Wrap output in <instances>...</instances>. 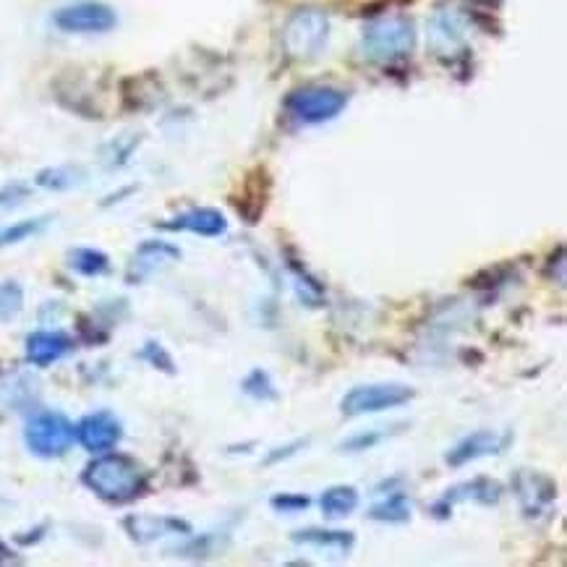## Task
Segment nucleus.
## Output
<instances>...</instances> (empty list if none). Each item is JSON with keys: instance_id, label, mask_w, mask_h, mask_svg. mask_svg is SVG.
I'll list each match as a JSON object with an SVG mask.
<instances>
[{"instance_id": "6ab92c4d", "label": "nucleus", "mask_w": 567, "mask_h": 567, "mask_svg": "<svg viewBox=\"0 0 567 567\" xmlns=\"http://www.w3.org/2000/svg\"><path fill=\"white\" fill-rule=\"evenodd\" d=\"M413 513V505L409 499V494L403 489H395L390 494H384L380 503L372 505L369 511V518L380 520V523H409Z\"/></svg>"}, {"instance_id": "6e6552de", "label": "nucleus", "mask_w": 567, "mask_h": 567, "mask_svg": "<svg viewBox=\"0 0 567 567\" xmlns=\"http://www.w3.org/2000/svg\"><path fill=\"white\" fill-rule=\"evenodd\" d=\"M429 48L442 61H453L465 50V17L453 6H442L429 19Z\"/></svg>"}, {"instance_id": "7ed1b4c3", "label": "nucleus", "mask_w": 567, "mask_h": 567, "mask_svg": "<svg viewBox=\"0 0 567 567\" xmlns=\"http://www.w3.org/2000/svg\"><path fill=\"white\" fill-rule=\"evenodd\" d=\"M330 38V17L317 6L293 11L282 27V50L293 61H311L322 53Z\"/></svg>"}, {"instance_id": "5701e85b", "label": "nucleus", "mask_w": 567, "mask_h": 567, "mask_svg": "<svg viewBox=\"0 0 567 567\" xmlns=\"http://www.w3.org/2000/svg\"><path fill=\"white\" fill-rule=\"evenodd\" d=\"M84 181V173L79 168H71V165H65V168H48L38 173V186L48 188V192H69V188L79 186Z\"/></svg>"}, {"instance_id": "ddd939ff", "label": "nucleus", "mask_w": 567, "mask_h": 567, "mask_svg": "<svg viewBox=\"0 0 567 567\" xmlns=\"http://www.w3.org/2000/svg\"><path fill=\"white\" fill-rule=\"evenodd\" d=\"M178 259H181L178 246H173L168 241H144L128 261L126 280L131 286H140V282L150 280L152 275L165 270V267H171L173 261Z\"/></svg>"}, {"instance_id": "a878e982", "label": "nucleus", "mask_w": 567, "mask_h": 567, "mask_svg": "<svg viewBox=\"0 0 567 567\" xmlns=\"http://www.w3.org/2000/svg\"><path fill=\"white\" fill-rule=\"evenodd\" d=\"M270 505L275 507L278 513H288V515H296V513H303L307 507L311 505V499L307 494H298V492H282V494H275L270 499Z\"/></svg>"}, {"instance_id": "39448f33", "label": "nucleus", "mask_w": 567, "mask_h": 567, "mask_svg": "<svg viewBox=\"0 0 567 567\" xmlns=\"http://www.w3.org/2000/svg\"><path fill=\"white\" fill-rule=\"evenodd\" d=\"M24 442L32 455L53 461V457H63L71 447H74L76 426L71 424L63 413L40 411L27 421Z\"/></svg>"}, {"instance_id": "b1692460", "label": "nucleus", "mask_w": 567, "mask_h": 567, "mask_svg": "<svg viewBox=\"0 0 567 567\" xmlns=\"http://www.w3.org/2000/svg\"><path fill=\"white\" fill-rule=\"evenodd\" d=\"M24 309V288L17 280L0 282V324H9Z\"/></svg>"}, {"instance_id": "2eb2a0df", "label": "nucleus", "mask_w": 567, "mask_h": 567, "mask_svg": "<svg viewBox=\"0 0 567 567\" xmlns=\"http://www.w3.org/2000/svg\"><path fill=\"white\" fill-rule=\"evenodd\" d=\"M159 228L194 233V236H202V238H217L228 230V220H225V215L215 207H194L176 217H171L168 223H159Z\"/></svg>"}, {"instance_id": "4468645a", "label": "nucleus", "mask_w": 567, "mask_h": 567, "mask_svg": "<svg viewBox=\"0 0 567 567\" xmlns=\"http://www.w3.org/2000/svg\"><path fill=\"white\" fill-rule=\"evenodd\" d=\"M123 528L136 544H152L165 536H192V526L171 515H128L123 518Z\"/></svg>"}, {"instance_id": "412c9836", "label": "nucleus", "mask_w": 567, "mask_h": 567, "mask_svg": "<svg viewBox=\"0 0 567 567\" xmlns=\"http://www.w3.org/2000/svg\"><path fill=\"white\" fill-rule=\"evenodd\" d=\"M50 217H29V220H19L0 228V249H9V246H19L29 241V238L40 236L48 228Z\"/></svg>"}, {"instance_id": "9b49d317", "label": "nucleus", "mask_w": 567, "mask_h": 567, "mask_svg": "<svg viewBox=\"0 0 567 567\" xmlns=\"http://www.w3.org/2000/svg\"><path fill=\"white\" fill-rule=\"evenodd\" d=\"M123 437L121 421L111 411H94L76 424V440L86 453L103 455L115 450Z\"/></svg>"}, {"instance_id": "aec40b11", "label": "nucleus", "mask_w": 567, "mask_h": 567, "mask_svg": "<svg viewBox=\"0 0 567 567\" xmlns=\"http://www.w3.org/2000/svg\"><path fill=\"white\" fill-rule=\"evenodd\" d=\"M69 267L82 278H100V275L111 272V257L92 246H79L69 251Z\"/></svg>"}, {"instance_id": "1a4fd4ad", "label": "nucleus", "mask_w": 567, "mask_h": 567, "mask_svg": "<svg viewBox=\"0 0 567 567\" xmlns=\"http://www.w3.org/2000/svg\"><path fill=\"white\" fill-rule=\"evenodd\" d=\"M55 27L69 34H103L118 24V17L105 3H74L55 11Z\"/></svg>"}, {"instance_id": "393cba45", "label": "nucleus", "mask_w": 567, "mask_h": 567, "mask_svg": "<svg viewBox=\"0 0 567 567\" xmlns=\"http://www.w3.org/2000/svg\"><path fill=\"white\" fill-rule=\"evenodd\" d=\"M241 390L249 398L259 400V403H267V400H278V388H275L272 377L267 374L265 369H251V372L244 377Z\"/></svg>"}, {"instance_id": "c756f323", "label": "nucleus", "mask_w": 567, "mask_h": 567, "mask_svg": "<svg viewBox=\"0 0 567 567\" xmlns=\"http://www.w3.org/2000/svg\"><path fill=\"white\" fill-rule=\"evenodd\" d=\"M13 559H17V557H13V551L6 547L3 542H0V563H13Z\"/></svg>"}, {"instance_id": "f3484780", "label": "nucleus", "mask_w": 567, "mask_h": 567, "mask_svg": "<svg viewBox=\"0 0 567 567\" xmlns=\"http://www.w3.org/2000/svg\"><path fill=\"white\" fill-rule=\"evenodd\" d=\"M296 544H303V547H315L332 551L336 557H348L351 549L355 547V536L351 530H338V528H301L293 534Z\"/></svg>"}, {"instance_id": "dca6fc26", "label": "nucleus", "mask_w": 567, "mask_h": 567, "mask_svg": "<svg viewBox=\"0 0 567 567\" xmlns=\"http://www.w3.org/2000/svg\"><path fill=\"white\" fill-rule=\"evenodd\" d=\"M74 340H71L61 330H38L27 338V361L32 367H53L55 361H61L63 355L71 353Z\"/></svg>"}, {"instance_id": "cd10ccee", "label": "nucleus", "mask_w": 567, "mask_h": 567, "mask_svg": "<svg viewBox=\"0 0 567 567\" xmlns=\"http://www.w3.org/2000/svg\"><path fill=\"white\" fill-rule=\"evenodd\" d=\"M27 196H29V188L24 184H9L0 188V215L9 213V209H17Z\"/></svg>"}, {"instance_id": "a211bd4d", "label": "nucleus", "mask_w": 567, "mask_h": 567, "mask_svg": "<svg viewBox=\"0 0 567 567\" xmlns=\"http://www.w3.org/2000/svg\"><path fill=\"white\" fill-rule=\"evenodd\" d=\"M359 503H361L359 489L351 484L330 486V489H324L322 497H319L322 515L330 520H340V518H348V515H353Z\"/></svg>"}, {"instance_id": "0eeeda50", "label": "nucleus", "mask_w": 567, "mask_h": 567, "mask_svg": "<svg viewBox=\"0 0 567 567\" xmlns=\"http://www.w3.org/2000/svg\"><path fill=\"white\" fill-rule=\"evenodd\" d=\"M513 494L518 499L520 513L528 520H542L549 518L551 507L557 503V484L555 478L542 474V471L520 468L513 476Z\"/></svg>"}, {"instance_id": "423d86ee", "label": "nucleus", "mask_w": 567, "mask_h": 567, "mask_svg": "<svg viewBox=\"0 0 567 567\" xmlns=\"http://www.w3.org/2000/svg\"><path fill=\"white\" fill-rule=\"evenodd\" d=\"M346 105L348 94L338 90V86L327 84L298 86L286 97V111L290 118H296L298 123H309V126L338 118L346 111Z\"/></svg>"}, {"instance_id": "7c9ffc66", "label": "nucleus", "mask_w": 567, "mask_h": 567, "mask_svg": "<svg viewBox=\"0 0 567 567\" xmlns=\"http://www.w3.org/2000/svg\"><path fill=\"white\" fill-rule=\"evenodd\" d=\"M476 3H497V0H476Z\"/></svg>"}, {"instance_id": "f03ea898", "label": "nucleus", "mask_w": 567, "mask_h": 567, "mask_svg": "<svg viewBox=\"0 0 567 567\" xmlns=\"http://www.w3.org/2000/svg\"><path fill=\"white\" fill-rule=\"evenodd\" d=\"M416 29L409 17H382L369 21L361 34L363 58L372 63H398L413 53Z\"/></svg>"}, {"instance_id": "f8f14e48", "label": "nucleus", "mask_w": 567, "mask_h": 567, "mask_svg": "<svg viewBox=\"0 0 567 567\" xmlns=\"http://www.w3.org/2000/svg\"><path fill=\"white\" fill-rule=\"evenodd\" d=\"M499 499H503V486L499 482H494V478H486V476H478V478H471V482H463L453 486V489H447L442 497L434 503L432 513L437 515V518H450V513H453V505L457 503H476V505H497Z\"/></svg>"}, {"instance_id": "9d476101", "label": "nucleus", "mask_w": 567, "mask_h": 567, "mask_svg": "<svg viewBox=\"0 0 567 567\" xmlns=\"http://www.w3.org/2000/svg\"><path fill=\"white\" fill-rule=\"evenodd\" d=\"M511 440H513L511 434L497 432V429H476V432L465 434L457 445L450 447L445 461L447 465H453V468H463V465L482 461V457L505 453V447L511 445Z\"/></svg>"}, {"instance_id": "4be33fe9", "label": "nucleus", "mask_w": 567, "mask_h": 567, "mask_svg": "<svg viewBox=\"0 0 567 567\" xmlns=\"http://www.w3.org/2000/svg\"><path fill=\"white\" fill-rule=\"evenodd\" d=\"M398 432L400 429L390 432L388 426H374V429H367V432H355L348 440L340 442V453H369V450L382 445L384 440H390L392 434H398Z\"/></svg>"}, {"instance_id": "f257e3e1", "label": "nucleus", "mask_w": 567, "mask_h": 567, "mask_svg": "<svg viewBox=\"0 0 567 567\" xmlns=\"http://www.w3.org/2000/svg\"><path fill=\"white\" fill-rule=\"evenodd\" d=\"M82 484L92 494L111 505H123L136 499L147 489V471L134 457L118 453H103L86 465Z\"/></svg>"}, {"instance_id": "c85d7f7f", "label": "nucleus", "mask_w": 567, "mask_h": 567, "mask_svg": "<svg viewBox=\"0 0 567 567\" xmlns=\"http://www.w3.org/2000/svg\"><path fill=\"white\" fill-rule=\"evenodd\" d=\"M307 445H309V440H296V442H290V445H286V447H275L272 453L267 455L265 463L267 465H275V463H280V461H288V457L298 455Z\"/></svg>"}, {"instance_id": "20e7f679", "label": "nucleus", "mask_w": 567, "mask_h": 567, "mask_svg": "<svg viewBox=\"0 0 567 567\" xmlns=\"http://www.w3.org/2000/svg\"><path fill=\"white\" fill-rule=\"evenodd\" d=\"M416 398V390L400 382H372V384H355L340 400V411L348 419L374 416V413L395 411L400 405H409Z\"/></svg>"}, {"instance_id": "bb28decb", "label": "nucleus", "mask_w": 567, "mask_h": 567, "mask_svg": "<svg viewBox=\"0 0 567 567\" xmlns=\"http://www.w3.org/2000/svg\"><path fill=\"white\" fill-rule=\"evenodd\" d=\"M142 359L150 361L152 367L163 369V372H168V374L176 372V367H173L171 353L165 351V348L159 346V343H155V340H152V343H144V348H142Z\"/></svg>"}]
</instances>
